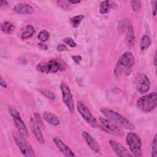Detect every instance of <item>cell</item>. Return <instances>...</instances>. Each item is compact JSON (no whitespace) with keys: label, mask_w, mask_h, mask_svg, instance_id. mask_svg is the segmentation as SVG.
<instances>
[{"label":"cell","mask_w":157,"mask_h":157,"mask_svg":"<svg viewBox=\"0 0 157 157\" xmlns=\"http://www.w3.org/2000/svg\"><path fill=\"white\" fill-rule=\"evenodd\" d=\"M100 111L108 120H110L119 127L129 130L135 129V126L119 113L107 108H102Z\"/></svg>","instance_id":"cell-1"},{"label":"cell","mask_w":157,"mask_h":157,"mask_svg":"<svg viewBox=\"0 0 157 157\" xmlns=\"http://www.w3.org/2000/svg\"><path fill=\"white\" fill-rule=\"evenodd\" d=\"M157 95L156 92H151L141 96L137 101V108L144 113H149L152 111L157 104Z\"/></svg>","instance_id":"cell-2"},{"label":"cell","mask_w":157,"mask_h":157,"mask_svg":"<svg viewBox=\"0 0 157 157\" xmlns=\"http://www.w3.org/2000/svg\"><path fill=\"white\" fill-rule=\"evenodd\" d=\"M126 142L132 155L134 156H142V140L140 136L134 132H129L126 137Z\"/></svg>","instance_id":"cell-3"},{"label":"cell","mask_w":157,"mask_h":157,"mask_svg":"<svg viewBox=\"0 0 157 157\" xmlns=\"http://www.w3.org/2000/svg\"><path fill=\"white\" fill-rule=\"evenodd\" d=\"M12 136L16 144L18 147L23 156L27 157L35 156L34 151L24 137V136L21 134L19 132H13L12 133Z\"/></svg>","instance_id":"cell-4"},{"label":"cell","mask_w":157,"mask_h":157,"mask_svg":"<svg viewBox=\"0 0 157 157\" xmlns=\"http://www.w3.org/2000/svg\"><path fill=\"white\" fill-rule=\"evenodd\" d=\"M36 69L37 71L45 74H54L64 69L63 64L56 59L50 60L46 63L39 64Z\"/></svg>","instance_id":"cell-5"},{"label":"cell","mask_w":157,"mask_h":157,"mask_svg":"<svg viewBox=\"0 0 157 157\" xmlns=\"http://www.w3.org/2000/svg\"><path fill=\"white\" fill-rule=\"evenodd\" d=\"M77 109L80 115L88 124L93 128H96L98 124L96 119L91 113L90 109L82 101L77 102Z\"/></svg>","instance_id":"cell-6"},{"label":"cell","mask_w":157,"mask_h":157,"mask_svg":"<svg viewBox=\"0 0 157 157\" xmlns=\"http://www.w3.org/2000/svg\"><path fill=\"white\" fill-rule=\"evenodd\" d=\"M59 87L62 93L63 101L68 109L69 112L73 114L74 112V102L71 90L65 83H61Z\"/></svg>","instance_id":"cell-7"},{"label":"cell","mask_w":157,"mask_h":157,"mask_svg":"<svg viewBox=\"0 0 157 157\" xmlns=\"http://www.w3.org/2000/svg\"><path fill=\"white\" fill-rule=\"evenodd\" d=\"M135 64V58L132 54L129 52H124L119 58V60L117 63L118 69H116L115 71L118 70H129L131 69Z\"/></svg>","instance_id":"cell-8"},{"label":"cell","mask_w":157,"mask_h":157,"mask_svg":"<svg viewBox=\"0 0 157 157\" xmlns=\"http://www.w3.org/2000/svg\"><path fill=\"white\" fill-rule=\"evenodd\" d=\"M9 111L11 116L13 117L14 124L16 126L18 132L25 137H28L29 136L28 129L24 121L22 120L18 112L12 108H9Z\"/></svg>","instance_id":"cell-9"},{"label":"cell","mask_w":157,"mask_h":157,"mask_svg":"<svg viewBox=\"0 0 157 157\" xmlns=\"http://www.w3.org/2000/svg\"><path fill=\"white\" fill-rule=\"evenodd\" d=\"M135 88L140 93H147L150 87V82L148 77L142 73H139L135 78Z\"/></svg>","instance_id":"cell-10"},{"label":"cell","mask_w":157,"mask_h":157,"mask_svg":"<svg viewBox=\"0 0 157 157\" xmlns=\"http://www.w3.org/2000/svg\"><path fill=\"white\" fill-rule=\"evenodd\" d=\"M99 122L101 124L102 128L106 132L117 136H120L122 134V131L120 128L110 120L101 118H99Z\"/></svg>","instance_id":"cell-11"},{"label":"cell","mask_w":157,"mask_h":157,"mask_svg":"<svg viewBox=\"0 0 157 157\" xmlns=\"http://www.w3.org/2000/svg\"><path fill=\"white\" fill-rule=\"evenodd\" d=\"M42 121H40V115H39L37 113L34 115V118H31V126L33 133L37 140L40 144H44L45 143V139L40 127V123Z\"/></svg>","instance_id":"cell-12"},{"label":"cell","mask_w":157,"mask_h":157,"mask_svg":"<svg viewBox=\"0 0 157 157\" xmlns=\"http://www.w3.org/2000/svg\"><path fill=\"white\" fill-rule=\"evenodd\" d=\"M109 144L114 151L115 153L118 156H132L133 155L124 146L120 143L117 142L114 140H110Z\"/></svg>","instance_id":"cell-13"},{"label":"cell","mask_w":157,"mask_h":157,"mask_svg":"<svg viewBox=\"0 0 157 157\" xmlns=\"http://www.w3.org/2000/svg\"><path fill=\"white\" fill-rule=\"evenodd\" d=\"M53 140L58 150L64 156L66 157L75 156V155L72 151V150L67 145H66L59 138H58V137H53Z\"/></svg>","instance_id":"cell-14"},{"label":"cell","mask_w":157,"mask_h":157,"mask_svg":"<svg viewBox=\"0 0 157 157\" xmlns=\"http://www.w3.org/2000/svg\"><path fill=\"white\" fill-rule=\"evenodd\" d=\"M82 136L85 140L86 144L94 152H95L96 153H101V148L97 141L88 132L86 131H83L82 132Z\"/></svg>","instance_id":"cell-15"},{"label":"cell","mask_w":157,"mask_h":157,"mask_svg":"<svg viewBox=\"0 0 157 157\" xmlns=\"http://www.w3.org/2000/svg\"><path fill=\"white\" fill-rule=\"evenodd\" d=\"M123 25L124 26V29H125L126 31V37H125L126 44L128 47H132L134 45V44H135V36H134L133 27L131 25L130 22H129L128 23V21L126 22Z\"/></svg>","instance_id":"cell-16"},{"label":"cell","mask_w":157,"mask_h":157,"mask_svg":"<svg viewBox=\"0 0 157 157\" xmlns=\"http://www.w3.org/2000/svg\"><path fill=\"white\" fill-rule=\"evenodd\" d=\"M13 11L20 14L31 15L34 12V9L30 4L21 2L15 6V7H13Z\"/></svg>","instance_id":"cell-17"},{"label":"cell","mask_w":157,"mask_h":157,"mask_svg":"<svg viewBox=\"0 0 157 157\" xmlns=\"http://www.w3.org/2000/svg\"><path fill=\"white\" fill-rule=\"evenodd\" d=\"M43 119L48 123L53 126L59 125V120L58 117L51 112H45L43 113Z\"/></svg>","instance_id":"cell-18"},{"label":"cell","mask_w":157,"mask_h":157,"mask_svg":"<svg viewBox=\"0 0 157 157\" xmlns=\"http://www.w3.org/2000/svg\"><path fill=\"white\" fill-rule=\"evenodd\" d=\"M1 29L5 34H11L15 29V26L10 21H4L1 24Z\"/></svg>","instance_id":"cell-19"},{"label":"cell","mask_w":157,"mask_h":157,"mask_svg":"<svg viewBox=\"0 0 157 157\" xmlns=\"http://www.w3.org/2000/svg\"><path fill=\"white\" fill-rule=\"evenodd\" d=\"M111 2L109 1H102L99 6V12L101 14H106L109 12L110 9L112 7Z\"/></svg>","instance_id":"cell-20"},{"label":"cell","mask_w":157,"mask_h":157,"mask_svg":"<svg viewBox=\"0 0 157 157\" xmlns=\"http://www.w3.org/2000/svg\"><path fill=\"white\" fill-rule=\"evenodd\" d=\"M34 33H35V29L34 27L32 25H29L26 27L25 31L21 34V38L22 39H27L32 37L33 35L34 34Z\"/></svg>","instance_id":"cell-21"},{"label":"cell","mask_w":157,"mask_h":157,"mask_svg":"<svg viewBox=\"0 0 157 157\" xmlns=\"http://www.w3.org/2000/svg\"><path fill=\"white\" fill-rule=\"evenodd\" d=\"M84 17H85L83 15H76V16H74V17L71 18L70 23H71L72 26L74 28H77L80 25L81 21L83 20Z\"/></svg>","instance_id":"cell-22"},{"label":"cell","mask_w":157,"mask_h":157,"mask_svg":"<svg viewBox=\"0 0 157 157\" xmlns=\"http://www.w3.org/2000/svg\"><path fill=\"white\" fill-rule=\"evenodd\" d=\"M150 44H151L150 38L148 36L144 35L140 40V50H144L147 48L150 45Z\"/></svg>","instance_id":"cell-23"},{"label":"cell","mask_w":157,"mask_h":157,"mask_svg":"<svg viewBox=\"0 0 157 157\" xmlns=\"http://www.w3.org/2000/svg\"><path fill=\"white\" fill-rule=\"evenodd\" d=\"M49 37H50V33L47 30H42L41 31L39 32V33L37 35L38 39L42 42L47 41Z\"/></svg>","instance_id":"cell-24"},{"label":"cell","mask_w":157,"mask_h":157,"mask_svg":"<svg viewBox=\"0 0 157 157\" xmlns=\"http://www.w3.org/2000/svg\"><path fill=\"white\" fill-rule=\"evenodd\" d=\"M42 94H43L45 97H46L47 99H49L50 100H53L55 99V96L53 94V92H52L50 90H40Z\"/></svg>","instance_id":"cell-25"},{"label":"cell","mask_w":157,"mask_h":157,"mask_svg":"<svg viewBox=\"0 0 157 157\" xmlns=\"http://www.w3.org/2000/svg\"><path fill=\"white\" fill-rule=\"evenodd\" d=\"M157 156V139L156 134L155 135L152 142V150H151V156L156 157Z\"/></svg>","instance_id":"cell-26"},{"label":"cell","mask_w":157,"mask_h":157,"mask_svg":"<svg viewBox=\"0 0 157 157\" xmlns=\"http://www.w3.org/2000/svg\"><path fill=\"white\" fill-rule=\"evenodd\" d=\"M131 6L134 11L139 12L141 9V1H131Z\"/></svg>","instance_id":"cell-27"},{"label":"cell","mask_w":157,"mask_h":157,"mask_svg":"<svg viewBox=\"0 0 157 157\" xmlns=\"http://www.w3.org/2000/svg\"><path fill=\"white\" fill-rule=\"evenodd\" d=\"M63 42L68 45L69 46H70L71 47H75L77 45V44L75 43V42L71 37H66L63 39Z\"/></svg>","instance_id":"cell-28"},{"label":"cell","mask_w":157,"mask_h":157,"mask_svg":"<svg viewBox=\"0 0 157 157\" xmlns=\"http://www.w3.org/2000/svg\"><path fill=\"white\" fill-rule=\"evenodd\" d=\"M72 58L74 62L76 64H79L80 63V62L82 61V57L80 55H74V56H72Z\"/></svg>","instance_id":"cell-29"},{"label":"cell","mask_w":157,"mask_h":157,"mask_svg":"<svg viewBox=\"0 0 157 157\" xmlns=\"http://www.w3.org/2000/svg\"><path fill=\"white\" fill-rule=\"evenodd\" d=\"M56 50L58 52H63V51H66L67 50V47L66 46V45L63 44H59L57 45L56 47Z\"/></svg>","instance_id":"cell-30"},{"label":"cell","mask_w":157,"mask_h":157,"mask_svg":"<svg viewBox=\"0 0 157 157\" xmlns=\"http://www.w3.org/2000/svg\"><path fill=\"white\" fill-rule=\"evenodd\" d=\"M38 46L42 50H47L48 49V46L46 44H45L44 43H42V42L39 43Z\"/></svg>","instance_id":"cell-31"},{"label":"cell","mask_w":157,"mask_h":157,"mask_svg":"<svg viewBox=\"0 0 157 157\" xmlns=\"http://www.w3.org/2000/svg\"><path fill=\"white\" fill-rule=\"evenodd\" d=\"M0 85H1L2 87H4V88H7V83H6V82H5V80H4V78H3L2 77H0Z\"/></svg>","instance_id":"cell-32"},{"label":"cell","mask_w":157,"mask_h":157,"mask_svg":"<svg viewBox=\"0 0 157 157\" xmlns=\"http://www.w3.org/2000/svg\"><path fill=\"white\" fill-rule=\"evenodd\" d=\"M68 3H70L71 4H76L80 2V1H74V0H68L67 1Z\"/></svg>","instance_id":"cell-33"},{"label":"cell","mask_w":157,"mask_h":157,"mask_svg":"<svg viewBox=\"0 0 157 157\" xmlns=\"http://www.w3.org/2000/svg\"><path fill=\"white\" fill-rule=\"evenodd\" d=\"M0 3H1V6L2 7H6L8 6V2L5 1H1Z\"/></svg>","instance_id":"cell-34"},{"label":"cell","mask_w":157,"mask_h":157,"mask_svg":"<svg viewBox=\"0 0 157 157\" xmlns=\"http://www.w3.org/2000/svg\"><path fill=\"white\" fill-rule=\"evenodd\" d=\"M156 3L154 4V7H153V14L154 16L156 15Z\"/></svg>","instance_id":"cell-35"},{"label":"cell","mask_w":157,"mask_h":157,"mask_svg":"<svg viewBox=\"0 0 157 157\" xmlns=\"http://www.w3.org/2000/svg\"><path fill=\"white\" fill-rule=\"evenodd\" d=\"M156 53H155V57H154V64H155V66H156Z\"/></svg>","instance_id":"cell-36"}]
</instances>
